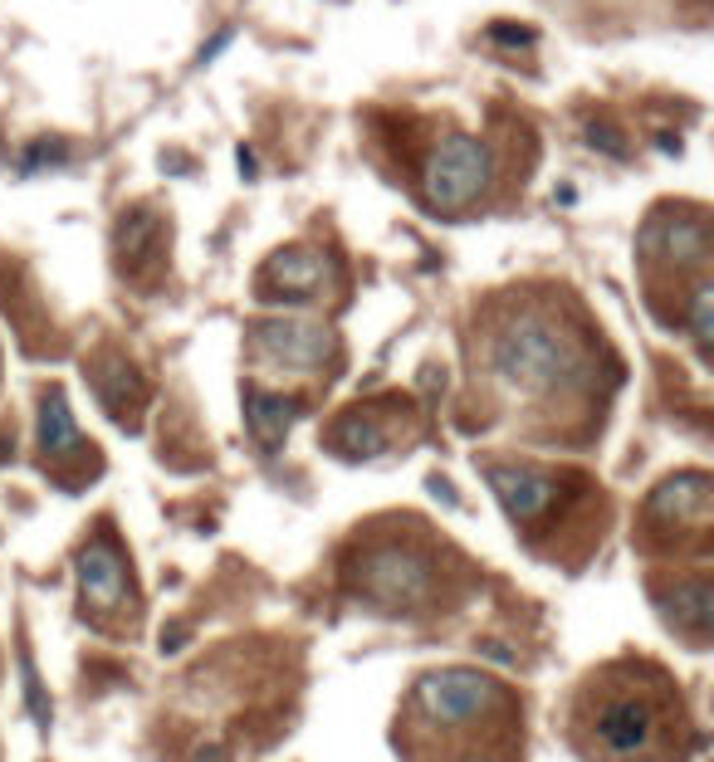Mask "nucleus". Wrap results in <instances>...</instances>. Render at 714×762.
I'll return each mask as SVG.
<instances>
[{"label": "nucleus", "mask_w": 714, "mask_h": 762, "mask_svg": "<svg viewBox=\"0 0 714 762\" xmlns=\"http://www.w3.org/2000/svg\"><path fill=\"white\" fill-rule=\"evenodd\" d=\"M40 445H44V455H69L79 445V430H74V416H69V406H64V396H50L44 401V416H40Z\"/></svg>", "instance_id": "obj_12"}, {"label": "nucleus", "mask_w": 714, "mask_h": 762, "mask_svg": "<svg viewBox=\"0 0 714 762\" xmlns=\"http://www.w3.org/2000/svg\"><path fill=\"white\" fill-rule=\"evenodd\" d=\"M651 513L656 518H675V523H705L709 513V479L705 475H681L665 479L651 494Z\"/></svg>", "instance_id": "obj_9"}, {"label": "nucleus", "mask_w": 714, "mask_h": 762, "mask_svg": "<svg viewBox=\"0 0 714 762\" xmlns=\"http://www.w3.org/2000/svg\"><path fill=\"white\" fill-rule=\"evenodd\" d=\"M255 343H260V353H270V357H280L284 367H299V372H309V367H319L323 357H328V333L323 328H313V323H299V318H274V323H260L255 328Z\"/></svg>", "instance_id": "obj_6"}, {"label": "nucleus", "mask_w": 714, "mask_h": 762, "mask_svg": "<svg viewBox=\"0 0 714 762\" xmlns=\"http://www.w3.org/2000/svg\"><path fill=\"white\" fill-rule=\"evenodd\" d=\"M323 274H328V264H323V254H313V249H284V254L270 259V279L280 284L284 294H294V298L319 294Z\"/></svg>", "instance_id": "obj_10"}, {"label": "nucleus", "mask_w": 714, "mask_h": 762, "mask_svg": "<svg viewBox=\"0 0 714 762\" xmlns=\"http://www.w3.org/2000/svg\"><path fill=\"white\" fill-rule=\"evenodd\" d=\"M690 328H695V343L709 347V333H714V288L700 284L695 298H690Z\"/></svg>", "instance_id": "obj_14"}, {"label": "nucleus", "mask_w": 714, "mask_h": 762, "mask_svg": "<svg viewBox=\"0 0 714 762\" xmlns=\"http://www.w3.org/2000/svg\"><path fill=\"white\" fill-rule=\"evenodd\" d=\"M563 738L583 762H685L695 719L681 684L656 660H607L573 689Z\"/></svg>", "instance_id": "obj_1"}, {"label": "nucleus", "mask_w": 714, "mask_h": 762, "mask_svg": "<svg viewBox=\"0 0 714 762\" xmlns=\"http://www.w3.org/2000/svg\"><path fill=\"white\" fill-rule=\"evenodd\" d=\"M494 372L514 386V391H558L583 372V353L573 337H563L558 323L543 313H524L504 337H494Z\"/></svg>", "instance_id": "obj_3"}, {"label": "nucleus", "mask_w": 714, "mask_h": 762, "mask_svg": "<svg viewBox=\"0 0 714 762\" xmlns=\"http://www.w3.org/2000/svg\"><path fill=\"white\" fill-rule=\"evenodd\" d=\"M245 416H250V430H255L264 445H280L284 435H289V420H294V406H289L284 396L250 391V401H245Z\"/></svg>", "instance_id": "obj_11"}, {"label": "nucleus", "mask_w": 714, "mask_h": 762, "mask_svg": "<svg viewBox=\"0 0 714 762\" xmlns=\"http://www.w3.org/2000/svg\"><path fill=\"white\" fill-rule=\"evenodd\" d=\"M79 582H83V601H89L93 611L123 607V597H128V567H123V558H118V548L108 538H99V542L83 548Z\"/></svg>", "instance_id": "obj_8"}, {"label": "nucleus", "mask_w": 714, "mask_h": 762, "mask_svg": "<svg viewBox=\"0 0 714 762\" xmlns=\"http://www.w3.org/2000/svg\"><path fill=\"white\" fill-rule=\"evenodd\" d=\"M357 591L367 601H377V607H392V611L421 607L431 591V562L416 558L411 548H377L357 567Z\"/></svg>", "instance_id": "obj_5"}, {"label": "nucleus", "mask_w": 714, "mask_h": 762, "mask_svg": "<svg viewBox=\"0 0 714 762\" xmlns=\"http://www.w3.org/2000/svg\"><path fill=\"white\" fill-rule=\"evenodd\" d=\"M490 484L494 494L504 499L514 523H534L543 508L553 503V494H558V479L543 475V469H528V465H494L490 469Z\"/></svg>", "instance_id": "obj_7"}, {"label": "nucleus", "mask_w": 714, "mask_h": 762, "mask_svg": "<svg viewBox=\"0 0 714 762\" xmlns=\"http://www.w3.org/2000/svg\"><path fill=\"white\" fill-rule=\"evenodd\" d=\"M490 147L475 137H445L426 162V201L435 211H460L490 186Z\"/></svg>", "instance_id": "obj_4"}, {"label": "nucleus", "mask_w": 714, "mask_h": 762, "mask_svg": "<svg viewBox=\"0 0 714 762\" xmlns=\"http://www.w3.org/2000/svg\"><path fill=\"white\" fill-rule=\"evenodd\" d=\"M402 762H524V709L480 670H435L396 709Z\"/></svg>", "instance_id": "obj_2"}, {"label": "nucleus", "mask_w": 714, "mask_h": 762, "mask_svg": "<svg viewBox=\"0 0 714 762\" xmlns=\"http://www.w3.org/2000/svg\"><path fill=\"white\" fill-rule=\"evenodd\" d=\"M338 445H343V450H353V455H377L382 445H386V435L372 426V420L347 416L343 426H338Z\"/></svg>", "instance_id": "obj_13"}]
</instances>
